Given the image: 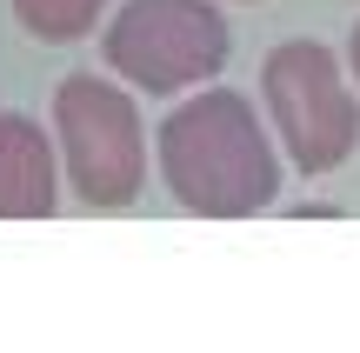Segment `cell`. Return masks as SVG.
<instances>
[{
  "label": "cell",
  "instance_id": "1",
  "mask_svg": "<svg viewBox=\"0 0 360 353\" xmlns=\"http://www.w3.org/2000/svg\"><path fill=\"white\" fill-rule=\"evenodd\" d=\"M154 167L174 207L200 220H247L281 200V154L267 140V120L254 114L247 93L214 87V80L200 93L187 87V100L160 120Z\"/></svg>",
  "mask_w": 360,
  "mask_h": 353
},
{
  "label": "cell",
  "instance_id": "2",
  "mask_svg": "<svg viewBox=\"0 0 360 353\" xmlns=\"http://www.w3.org/2000/svg\"><path fill=\"white\" fill-rule=\"evenodd\" d=\"M53 154L80 207L120 213L147 187V127L127 80L114 74H67L53 87Z\"/></svg>",
  "mask_w": 360,
  "mask_h": 353
},
{
  "label": "cell",
  "instance_id": "3",
  "mask_svg": "<svg viewBox=\"0 0 360 353\" xmlns=\"http://www.w3.org/2000/svg\"><path fill=\"white\" fill-rule=\"evenodd\" d=\"M260 100L300 173H334L360 147V93L334 47L321 40H281L260 60Z\"/></svg>",
  "mask_w": 360,
  "mask_h": 353
},
{
  "label": "cell",
  "instance_id": "4",
  "mask_svg": "<svg viewBox=\"0 0 360 353\" xmlns=\"http://www.w3.org/2000/svg\"><path fill=\"white\" fill-rule=\"evenodd\" d=\"M233 34L214 0H120L101 27V60L134 93H187L227 67Z\"/></svg>",
  "mask_w": 360,
  "mask_h": 353
},
{
  "label": "cell",
  "instance_id": "5",
  "mask_svg": "<svg viewBox=\"0 0 360 353\" xmlns=\"http://www.w3.org/2000/svg\"><path fill=\"white\" fill-rule=\"evenodd\" d=\"M60 207V154L34 114H0V220H47Z\"/></svg>",
  "mask_w": 360,
  "mask_h": 353
},
{
  "label": "cell",
  "instance_id": "6",
  "mask_svg": "<svg viewBox=\"0 0 360 353\" xmlns=\"http://www.w3.org/2000/svg\"><path fill=\"white\" fill-rule=\"evenodd\" d=\"M107 7L114 0H13V20L40 47H74V40H87L107 20Z\"/></svg>",
  "mask_w": 360,
  "mask_h": 353
},
{
  "label": "cell",
  "instance_id": "7",
  "mask_svg": "<svg viewBox=\"0 0 360 353\" xmlns=\"http://www.w3.org/2000/svg\"><path fill=\"white\" fill-rule=\"evenodd\" d=\"M347 74H354V87H360V20H354V34H347Z\"/></svg>",
  "mask_w": 360,
  "mask_h": 353
}]
</instances>
